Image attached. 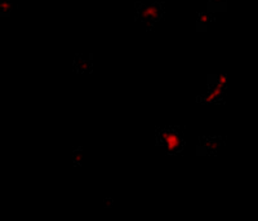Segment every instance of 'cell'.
<instances>
[{"label": "cell", "mask_w": 258, "mask_h": 221, "mask_svg": "<svg viewBox=\"0 0 258 221\" xmlns=\"http://www.w3.org/2000/svg\"><path fill=\"white\" fill-rule=\"evenodd\" d=\"M163 140H164V146L170 151L179 149V145L182 144L179 136L174 133L173 131H168V132L163 133Z\"/></svg>", "instance_id": "cell-1"}]
</instances>
